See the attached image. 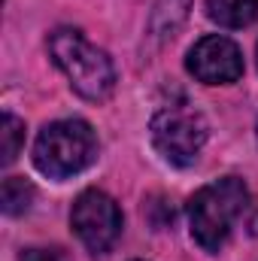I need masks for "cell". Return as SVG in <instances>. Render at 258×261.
<instances>
[{
    "label": "cell",
    "instance_id": "obj_1",
    "mask_svg": "<svg viewBox=\"0 0 258 261\" xmlns=\"http://www.w3.org/2000/svg\"><path fill=\"white\" fill-rule=\"evenodd\" d=\"M49 55L64 70L73 91L85 100H107L116 88V67L104 49H97L82 31L58 28L49 34Z\"/></svg>",
    "mask_w": 258,
    "mask_h": 261
},
{
    "label": "cell",
    "instance_id": "obj_2",
    "mask_svg": "<svg viewBox=\"0 0 258 261\" xmlns=\"http://www.w3.org/2000/svg\"><path fill=\"white\" fill-rule=\"evenodd\" d=\"M246 200H249V192L237 176H225L197 189L189 200L192 237L207 252H219L231 234V225L246 210Z\"/></svg>",
    "mask_w": 258,
    "mask_h": 261
},
{
    "label": "cell",
    "instance_id": "obj_3",
    "mask_svg": "<svg viewBox=\"0 0 258 261\" xmlns=\"http://www.w3.org/2000/svg\"><path fill=\"white\" fill-rule=\"evenodd\" d=\"M94 158H97V137L82 119L52 122L40 130L34 143V167L49 179L76 176Z\"/></svg>",
    "mask_w": 258,
    "mask_h": 261
},
{
    "label": "cell",
    "instance_id": "obj_4",
    "mask_svg": "<svg viewBox=\"0 0 258 261\" xmlns=\"http://www.w3.org/2000/svg\"><path fill=\"white\" fill-rule=\"evenodd\" d=\"M152 143L164 161L189 167L207 143V122L192 107H167L152 119Z\"/></svg>",
    "mask_w": 258,
    "mask_h": 261
},
{
    "label": "cell",
    "instance_id": "obj_5",
    "mask_svg": "<svg viewBox=\"0 0 258 261\" xmlns=\"http://www.w3.org/2000/svg\"><path fill=\"white\" fill-rule=\"evenodd\" d=\"M70 225L76 231V237L85 243L88 252H107L119 234H122V213L119 203L100 189H88L76 197L73 213H70Z\"/></svg>",
    "mask_w": 258,
    "mask_h": 261
},
{
    "label": "cell",
    "instance_id": "obj_6",
    "mask_svg": "<svg viewBox=\"0 0 258 261\" xmlns=\"http://www.w3.org/2000/svg\"><path fill=\"white\" fill-rule=\"evenodd\" d=\"M186 67L203 85H231L243 76V55L234 40L222 34H210V37H200L189 49Z\"/></svg>",
    "mask_w": 258,
    "mask_h": 261
},
{
    "label": "cell",
    "instance_id": "obj_7",
    "mask_svg": "<svg viewBox=\"0 0 258 261\" xmlns=\"http://www.w3.org/2000/svg\"><path fill=\"white\" fill-rule=\"evenodd\" d=\"M207 15L228 31L252 24L258 15V0H207Z\"/></svg>",
    "mask_w": 258,
    "mask_h": 261
},
{
    "label": "cell",
    "instance_id": "obj_8",
    "mask_svg": "<svg viewBox=\"0 0 258 261\" xmlns=\"http://www.w3.org/2000/svg\"><path fill=\"white\" fill-rule=\"evenodd\" d=\"M192 0H158L152 9V34L158 40H173L186 24Z\"/></svg>",
    "mask_w": 258,
    "mask_h": 261
},
{
    "label": "cell",
    "instance_id": "obj_9",
    "mask_svg": "<svg viewBox=\"0 0 258 261\" xmlns=\"http://www.w3.org/2000/svg\"><path fill=\"white\" fill-rule=\"evenodd\" d=\"M0 200H3V213L6 216H18L31 206L34 200V186L21 176H6L3 189H0Z\"/></svg>",
    "mask_w": 258,
    "mask_h": 261
},
{
    "label": "cell",
    "instance_id": "obj_10",
    "mask_svg": "<svg viewBox=\"0 0 258 261\" xmlns=\"http://www.w3.org/2000/svg\"><path fill=\"white\" fill-rule=\"evenodd\" d=\"M0 137H3V164H12L18 158V149L24 146V122L15 119L12 113H3Z\"/></svg>",
    "mask_w": 258,
    "mask_h": 261
},
{
    "label": "cell",
    "instance_id": "obj_11",
    "mask_svg": "<svg viewBox=\"0 0 258 261\" xmlns=\"http://www.w3.org/2000/svg\"><path fill=\"white\" fill-rule=\"evenodd\" d=\"M21 261H55V255L46 252V249H28V252L21 255Z\"/></svg>",
    "mask_w": 258,
    "mask_h": 261
}]
</instances>
